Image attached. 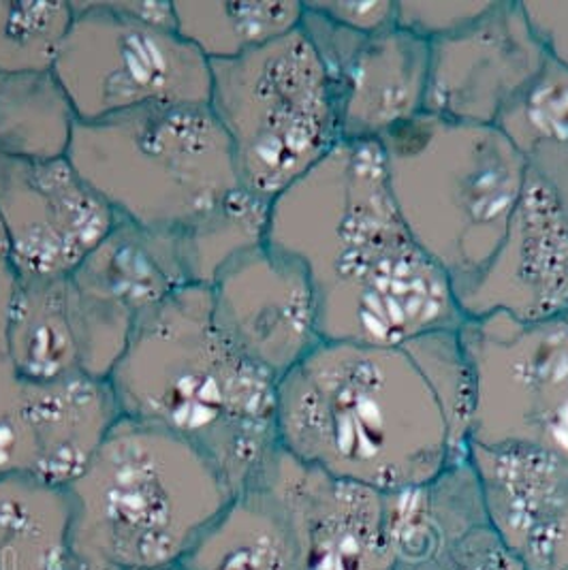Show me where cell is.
Masks as SVG:
<instances>
[{"label": "cell", "instance_id": "cell-14", "mask_svg": "<svg viewBox=\"0 0 568 570\" xmlns=\"http://www.w3.org/2000/svg\"><path fill=\"white\" fill-rule=\"evenodd\" d=\"M209 314L221 336L274 379L323 340L306 267L270 242L239 255L216 276Z\"/></svg>", "mask_w": 568, "mask_h": 570}, {"label": "cell", "instance_id": "cell-8", "mask_svg": "<svg viewBox=\"0 0 568 570\" xmlns=\"http://www.w3.org/2000/svg\"><path fill=\"white\" fill-rule=\"evenodd\" d=\"M53 73L79 122L148 105H207L209 62L176 30L174 0L71 2Z\"/></svg>", "mask_w": 568, "mask_h": 570}, {"label": "cell", "instance_id": "cell-10", "mask_svg": "<svg viewBox=\"0 0 568 570\" xmlns=\"http://www.w3.org/2000/svg\"><path fill=\"white\" fill-rule=\"evenodd\" d=\"M309 35L336 105L340 141H381L425 114L432 43L402 27L358 32L304 4Z\"/></svg>", "mask_w": 568, "mask_h": 570}, {"label": "cell", "instance_id": "cell-11", "mask_svg": "<svg viewBox=\"0 0 568 570\" xmlns=\"http://www.w3.org/2000/svg\"><path fill=\"white\" fill-rule=\"evenodd\" d=\"M116 212L67 158L0 155V229L18 278H67L104 242Z\"/></svg>", "mask_w": 568, "mask_h": 570}, {"label": "cell", "instance_id": "cell-21", "mask_svg": "<svg viewBox=\"0 0 568 570\" xmlns=\"http://www.w3.org/2000/svg\"><path fill=\"white\" fill-rule=\"evenodd\" d=\"M169 570H304L293 532L261 485L237 493L204 537Z\"/></svg>", "mask_w": 568, "mask_h": 570}, {"label": "cell", "instance_id": "cell-24", "mask_svg": "<svg viewBox=\"0 0 568 570\" xmlns=\"http://www.w3.org/2000/svg\"><path fill=\"white\" fill-rule=\"evenodd\" d=\"M176 30L207 62L235 60L302 24V0H174Z\"/></svg>", "mask_w": 568, "mask_h": 570}, {"label": "cell", "instance_id": "cell-32", "mask_svg": "<svg viewBox=\"0 0 568 570\" xmlns=\"http://www.w3.org/2000/svg\"><path fill=\"white\" fill-rule=\"evenodd\" d=\"M11 261H9V253H7V244H4V237H2V229H0V267H9ZM13 267V265H11Z\"/></svg>", "mask_w": 568, "mask_h": 570}, {"label": "cell", "instance_id": "cell-31", "mask_svg": "<svg viewBox=\"0 0 568 570\" xmlns=\"http://www.w3.org/2000/svg\"><path fill=\"white\" fill-rule=\"evenodd\" d=\"M16 286H18L16 269L0 267V379L11 372L9 357H7V327H9V314H11Z\"/></svg>", "mask_w": 568, "mask_h": 570}, {"label": "cell", "instance_id": "cell-30", "mask_svg": "<svg viewBox=\"0 0 568 570\" xmlns=\"http://www.w3.org/2000/svg\"><path fill=\"white\" fill-rule=\"evenodd\" d=\"M521 4L549 60L568 69V2L521 0Z\"/></svg>", "mask_w": 568, "mask_h": 570}, {"label": "cell", "instance_id": "cell-28", "mask_svg": "<svg viewBox=\"0 0 568 570\" xmlns=\"http://www.w3.org/2000/svg\"><path fill=\"white\" fill-rule=\"evenodd\" d=\"M491 0L460 2H398V27L407 28L430 43L468 27L490 9Z\"/></svg>", "mask_w": 568, "mask_h": 570}, {"label": "cell", "instance_id": "cell-1", "mask_svg": "<svg viewBox=\"0 0 568 570\" xmlns=\"http://www.w3.org/2000/svg\"><path fill=\"white\" fill-rule=\"evenodd\" d=\"M472 413L460 330L391 346L321 340L276 385L284 451L383 493L428 483L466 460Z\"/></svg>", "mask_w": 568, "mask_h": 570}, {"label": "cell", "instance_id": "cell-25", "mask_svg": "<svg viewBox=\"0 0 568 570\" xmlns=\"http://www.w3.org/2000/svg\"><path fill=\"white\" fill-rule=\"evenodd\" d=\"M498 127L568 216V69L549 60L539 81Z\"/></svg>", "mask_w": 568, "mask_h": 570}, {"label": "cell", "instance_id": "cell-16", "mask_svg": "<svg viewBox=\"0 0 568 570\" xmlns=\"http://www.w3.org/2000/svg\"><path fill=\"white\" fill-rule=\"evenodd\" d=\"M109 381L0 379V476L69 485L120 419Z\"/></svg>", "mask_w": 568, "mask_h": 570}, {"label": "cell", "instance_id": "cell-23", "mask_svg": "<svg viewBox=\"0 0 568 570\" xmlns=\"http://www.w3.org/2000/svg\"><path fill=\"white\" fill-rule=\"evenodd\" d=\"M78 114L53 71L0 73V155L50 160L69 155Z\"/></svg>", "mask_w": 568, "mask_h": 570}, {"label": "cell", "instance_id": "cell-22", "mask_svg": "<svg viewBox=\"0 0 568 570\" xmlns=\"http://www.w3.org/2000/svg\"><path fill=\"white\" fill-rule=\"evenodd\" d=\"M71 498L65 485L0 476V570H74Z\"/></svg>", "mask_w": 568, "mask_h": 570}, {"label": "cell", "instance_id": "cell-18", "mask_svg": "<svg viewBox=\"0 0 568 570\" xmlns=\"http://www.w3.org/2000/svg\"><path fill=\"white\" fill-rule=\"evenodd\" d=\"M385 502L393 570H523L491 528L470 453Z\"/></svg>", "mask_w": 568, "mask_h": 570}, {"label": "cell", "instance_id": "cell-5", "mask_svg": "<svg viewBox=\"0 0 568 570\" xmlns=\"http://www.w3.org/2000/svg\"><path fill=\"white\" fill-rule=\"evenodd\" d=\"M389 186L409 232L453 291L496 255L530 167L500 127L421 114L381 141Z\"/></svg>", "mask_w": 568, "mask_h": 570}, {"label": "cell", "instance_id": "cell-17", "mask_svg": "<svg viewBox=\"0 0 568 570\" xmlns=\"http://www.w3.org/2000/svg\"><path fill=\"white\" fill-rule=\"evenodd\" d=\"M453 293L466 318L507 314L541 323L567 316L568 216L532 169L500 248Z\"/></svg>", "mask_w": 568, "mask_h": 570}, {"label": "cell", "instance_id": "cell-13", "mask_svg": "<svg viewBox=\"0 0 568 570\" xmlns=\"http://www.w3.org/2000/svg\"><path fill=\"white\" fill-rule=\"evenodd\" d=\"M135 318L67 278H18L7 327L11 372L27 383L109 381Z\"/></svg>", "mask_w": 568, "mask_h": 570}, {"label": "cell", "instance_id": "cell-12", "mask_svg": "<svg viewBox=\"0 0 568 570\" xmlns=\"http://www.w3.org/2000/svg\"><path fill=\"white\" fill-rule=\"evenodd\" d=\"M547 65L521 0H491L474 22L432 41L425 114L498 127Z\"/></svg>", "mask_w": 568, "mask_h": 570}, {"label": "cell", "instance_id": "cell-15", "mask_svg": "<svg viewBox=\"0 0 568 570\" xmlns=\"http://www.w3.org/2000/svg\"><path fill=\"white\" fill-rule=\"evenodd\" d=\"M253 485L281 507L304 570H393L385 493L332 476L283 446Z\"/></svg>", "mask_w": 568, "mask_h": 570}, {"label": "cell", "instance_id": "cell-4", "mask_svg": "<svg viewBox=\"0 0 568 570\" xmlns=\"http://www.w3.org/2000/svg\"><path fill=\"white\" fill-rule=\"evenodd\" d=\"M67 492L74 558L92 570L178 567L235 498L193 444L129 416L114 423Z\"/></svg>", "mask_w": 568, "mask_h": 570}, {"label": "cell", "instance_id": "cell-7", "mask_svg": "<svg viewBox=\"0 0 568 570\" xmlns=\"http://www.w3.org/2000/svg\"><path fill=\"white\" fill-rule=\"evenodd\" d=\"M239 186L274 204L340 144L336 105L302 27L235 60L209 62V101Z\"/></svg>", "mask_w": 568, "mask_h": 570}, {"label": "cell", "instance_id": "cell-26", "mask_svg": "<svg viewBox=\"0 0 568 570\" xmlns=\"http://www.w3.org/2000/svg\"><path fill=\"white\" fill-rule=\"evenodd\" d=\"M270 208L239 186L178 229L188 283L209 288L232 261L265 244Z\"/></svg>", "mask_w": 568, "mask_h": 570}, {"label": "cell", "instance_id": "cell-29", "mask_svg": "<svg viewBox=\"0 0 568 570\" xmlns=\"http://www.w3.org/2000/svg\"><path fill=\"white\" fill-rule=\"evenodd\" d=\"M319 16L336 22L340 27L358 32H381L398 27V2L395 0H372V2H351V0H323L304 2Z\"/></svg>", "mask_w": 568, "mask_h": 570}, {"label": "cell", "instance_id": "cell-6", "mask_svg": "<svg viewBox=\"0 0 568 570\" xmlns=\"http://www.w3.org/2000/svg\"><path fill=\"white\" fill-rule=\"evenodd\" d=\"M67 158L116 216L148 229L178 232L239 188L207 105H148L78 122Z\"/></svg>", "mask_w": 568, "mask_h": 570}, {"label": "cell", "instance_id": "cell-9", "mask_svg": "<svg viewBox=\"0 0 568 570\" xmlns=\"http://www.w3.org/2000/svg\"><path fill=\"white\" fill-rule=\"evenodd\" d=\"M460 334L474 387L470 444L568 458V316L490 314L466 318Z\"/></svg>", "mask_w": 568, "mask_h": 570}, {"label": "cell", "instance_id": "cell-20", "mask_svg": "<svg viewBox=\"0 0 568 570\" xmlns=\"http://www.w3.org/2000/svg\"><path fill=\"white\" fill-rule=\"evenodd\" d=\"M71 278L86 293L129 312L135 321L184 286H193L178 232L148 229L120 216Z\"/></svg>", "mask_w": 568, "mask_h": 570}, {"label": "cell", "instance_id": "cell-2", "mask_svg": "<svg viewBox=\"0 0 568 570\" xmlns=\"http://www.w3.org/2000/svg\"><path fill=\"white\" fill-rule=\"evenodd\" d=\"M267 242L306 267L323 340L391 346L464 325L449 276L395 206L379 141H340L284 190Z\"/></svg>", "mask_w": 568, "mask_h": 570}, {"label": "cell", "instance_id": "cell-3", "mask_svg": "<svg viewBox=\"0 0 568 570\" xmlns=\"http://www.w3.org/2000/svg\"><path fill=\"white\" fill-rule=\"evenodd\" d=\"M109 385L120 415L193 444L233 495L257 481L281 446L278 379L221 336L212 323L206 286H184L135 321Z\"/></svg>", "mask_w": 568, "mask_h": 570}, {"label": "cell", "instance_id": "cell-27", "mask_svg": "<svg viewBox=\"0 0 568 570\" xmlns=\"http://www.w3.org/2000/svg\"><path fill=\"white\" fill-rule=\"evenodd\" d=\"M71 22L65 0H0V73L52 71Z\"/></svg>", "mask_w": 568, "mask_h": 570}, {"label": "cell", "instance_id": "cell-19", "mask_svg": "<svg viewBox=\"0 0 568 570\" xmlns=\"http://www.w3.org/2000/svg\"><path fill=\"white\" fill-rule=\"evenodd\" d=\"M486 511L523 570H568V458L470 444Z\"/></svg>", "mask_w": 568, "mask_h": 570}]
</instances>
